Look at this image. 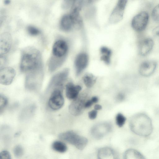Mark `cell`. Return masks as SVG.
Returning <instances> with one entry per match:
<instances>
[{
  "instance_id": "1",
  "label": "cell",
  "mask_w": 159,
  "mask_h": 159,
  "mask_svg": "<svg viewBox=\"0 0 159 159\" xmlns=\"http://www.w3.org/2000/svg\"><path fill=\"white\" fill-rule=\"evenodd\" d=\"M20 69L26 75L43 72L41 54L37 49L27 47L22 51Z\"/></svg>"
},
{
  "instance_id": "2",
  "label": "cell",
  "mask_w": 159,
  "mask_h": 159,
  "mask_svg": "<svg viewBox=\"0 0 159 159\" xmlns=\"http://www.w3.org/2000/svg\"><path fill=\"white\" fill-rule=\"evenodd\" d=\"M129 125L131 131L140 136H148L152 132V121L148 115L143 113H138L132 116Z\"/></svg>"
},
{
  "instance_id": "3",
  "label": "cell",
  "mask_w": 159,
  "mask_h": 159,
  "mask_svg": "<svg viewBox=\"0 0 159 159\" xmlns=\"http://www.w3.org/2000/svg\"><path fill=\"white\" fill-rule=\"evenodd\" d=\"M68 51L67 43L63 39H59L54 43L52 55L48 62L49 71L53 72L59 68L66 59Z\"/></svg>"
},
{
  "instance_id": "4",
  "label": "cell",
  "mask_w": 159,
  "mask_h": 159,
  "mask_svg": "<svg viewBox=\"0 0 159 159\" xmlns=\"http://www.w3.org/2000/svg\"><path fill=\"white\" fill-rule=\"evenodd\" d=\"M58 137L63 141L74 145L80 150L83 149L88 142L86 138L72 131L60 133L58 135Z\"/></svg>"
},
{
  "instance_id": "5",
  "label": "cell",
  "mask_w": 159,
  "mask_h": 159,
  "mask_svg": "<svg viewBox=\"0 0 159 159\" xmlns=\"http://www.w3.org/2000/svg\"><path fill=\"white\" fill-rule=\"evenodd\" d=\"M89 98V93L84 92L79 95L73 100L69 107V111L72 115L77 116L80 115L83 112L85 104Z\"/></svg>"
},
{
  "instance_id": "6",
  "label": "cell",
  "mask_w": 159,
  "mask_h": 159,
  "mask_svg": "<svg viewBox=\"0 0 159 159\" xmlns=\"http://www.w3.org/2000/svg\"><path fill=\"white\" fill-rule=\"evenodd\" d=\"M128 0H117L108 19L111 24L117 23L123 19Z\"/></svg>"
},
{
  "instance_id": "7",
  "label": "cell",
  "mask_w": 159,
  "mask_h": 159,
  "mask_svg": "<svg viewBox=\"0 0 159 159\" xmlns=\"http://www.w3.org/2000/svg\"><path fill=\"white\" fill-rule=\"evenodd\" d=\"M149 15L145 11H142L136 15L131 22L132 28L135 31L140 32L145 30L149 20Z\"/></svg>"
},
{
  "instance_id": "8",
  "label": "cell",
  "mask_w": 159,
  "mask_h": 159,
  "mask_svg": "<svg viewBox=\"0 0 159 159\" xmlns=\"http://www.w3.org/2000/svg\"><path fill=\"white\" fill-rule=\"evenodd\" d=\"M69 73V70L65 69L56 74L51 80L48 89L53 88V89H57L62 90Z\"/></svg>"
},
{
  "instance_id": "9",
  "label": "cell",
  "mask_w": 159,
  "mask_h": 159,
  "mask_svg": "<svg viewBox=\"0 0 159 159\" xmlns=\"http://www.w3.org/2000/svg\"><path fill=\"white\" fill-rule=\"evenodd\" d=\"M64 102L62 90L57 89H53L48 101L49 107L54 110L59 109L63 106Z\"/></svg>"
},
{
  "instance_id": "10",
  "label": "cell",
  "mask_w": 159,
  "mask_h": 159,
  "mask_svg": "<svg viewBox=\"0 0 159 159\" xmlns=\"http://www.w3.org/2000/svg\"><path fill=\"white\" fill-rule=\"evenodd\" d=\"M77 18L70 13L62 16L60 21V29L63 31L68 32L74 27H76Z\"/></svg>"
},
{
  "instance_id": "11",
  "label": "cell",
  "mask_w": 159,
  "mask_h": 159,
  "mask_svg": "<svg viewBox=\"0 0 159 159\" xmlns=\"http://www.w3.org/2000/svg\"><path fill=\"white\" fill-rule=\"evenodd\" d=\"M16 72L15 70L10 67L1 68L0 71V83L1 84L7 85L10 84L14 80Z\"/></svg>"
},
{
  "instance_id": "12",
  "label": "cell",
  "mask_w": 159,
  "mask_h": 159,
  "mask_svg": "<svg viewBox=\"0 0 159 159\" xmlns=\"http://www.w3.org/2000/svg\"><path fill=\"white\" fill-rule=\"evenodd\" d=\"M157 66V63L154 61L147 60L143 62L139 68L140 74L144 77H149L155 72Z\"/></svg>"
},
{
  "instance_id": "13",
  "label": "cell",
  "mask_w": 159,
  "mask_h": 159,
  "mask_svg": "<svg viewBox=\"0 0 159 159\" xmlns=\"http://www.w3.org/2000/svg\"><path fill=\"white\" fill-rule=\"evenodd\" d=\"M153 45V41L150 38H145L140 40L138 46L139 55L142 56L147 55L152 50Z\"/></svg>"
},
{
  "instance_id": "14",
  "label": "cell",
  "mask_w": 159,
  "mask_h": 159,
  "mask_svg": "<svg viewBox=\"0 0 159 159\" xmlns=\"http://www.w3.org/2000/svg\"><path fill=\"white\" fill-rule=\"evenodd\" d=\"M12 39L11 35L8 33H2L0 38V53L3 55L10 50L12 44Z\"/></svg>"
},
{
  "instance_id": "15",
  "label": "cell",
  "mask_w": 159,
  "mask_h": 159,
  "mask_svg": "<svg viewBox=\"0 0 159 159\" xmlns=\"http://www.w3.org/2000/svg\"><path fill=\"white\" fill-rule=\"evenodd\" d=\"M88 62V57L86 53H81L76 56L75 63L77 75H79L85 68Z\"/></svg>"
},
{
  "instance_id": "16",
  "label": "cell",
  "mask_w": 159,
  "mask_h": 159,
  "mask_svg": "<svg viewBox=\"0 0 159 159\" xmlns=\"http://www.w3.org/2000/svg\"><path fill=\"white\" fill-rule=\"evenodd\" d=\"M81 89L79 85H75L71 82L68 83L66 86V95L67 98L70 100L76 99Z\"/></svg>"
},
{
  "instance_id": "17",
  "label": "cell",
  "mask_w": 159,
  "mask_h": 159,
  "mask_svg": "<svg viewBox=\"0 0 159 159\" xmlns=\"http://www.w3.org/2000/svg\"><path fill=\"white\" fill-rule=\"evenodd\" d=\"M111 129V126L108 124H102L95 126L92 129V132L93 135L96 138L100 139L103 136L105 133L110 131Z\"/></svg>"
},
{
  "instance_id": "18",
  "label": "cell",
  "mask_w": 159,
  "mask_h": 159,
  "mask_svg": "<svg viewBox=\"0 0 159 159\" xmlns=\"http://www.w3.org/2000/svg\"><path fill=\"white\" fill-rule=\"evenodd\" d=\"M84 17L87 21H94L96 19L97 9L93 5L84 8Z\"/></svg>"
},
{
  "instance_id": "19",
  "label": "cell",
  "mask_w": 159,
  "mask_h": 159,
  "mask_svg": "<svg viewBox=\"0 0 159 159\" xmlns=\"http://www.w3.org/2000/svg\"><path fill=\"white\" fill-rule=\"evenodd\" d=\"M124 157L127 159H144L145 158L139 152L133 149L127 150L125 153Z\"/></svg>"
},
{
  "instance_id": "20",
  "label": "cell",
  "mask_w": 159,
  "mask_h": 159,
  "mask_svg": "<svg viewBox=\"0 0 159 159\" xmlns=\"http://www.w3.org/2000/svg\"><path fill=\"white\" fill-rule=\"evenodd\" d=\"M100 52L102 54L101 57V60L107 64H110L111 54V50L106 47H103L101 48Z\"/></svg>"
},
{
  "instance_id": "21",
  "label": "cell",
  "mask_w": 159,
  "mask_h": 159,
  "mask_svg": "<svg viewBox=\"0 0 159 159\" xmlns=\"http://www.w3.org/2000/svg\"><path fill=\"white\" fill-rule=\"evenodd\" d=\"M116 155L114 151L111 149L105 148L101 149L98 153L99 158H106L109 157H115Z\"/></svg>"
},
{
  "instance_id": "22",
  "label": "cell",
  "mask_w": 159,
  "mask_h": 159,
  "mask_svg": "<svg viewBox=\"0 0 159 159\" xmlns=\"http://www.w3.org/2000/svg\"><path fill=\"white\" fill-rule=\"evenodd\" d=\"M52 149L55 151L60 153H64L67 150L66 145L64 143L59 141L54 142L52 146Z\"/></svg>"
},
{
  "instance_id": "23",
  "label": "cell",
  "mask_w": 159,
  "mask_h": 159,
  "mask_svg": "<svg viewBox=\"0 0 159 159\" xmlns=\"http://www.w3.org/2000/svg\"><path fill=\"white\" fill-rule=\"evenodd\" d=\"M96 78L91 74L85 75L83 77L84 82L85 86L88 88L92 87L95 83Z\"/></svg>"
},
{
  "instance_id": "24",
  "label": "cell",
  "mask_w": 159,
  "mask_h": 159,
  "mask_svg": "<svg viewBox=\"0 0 159 159\" xmlns=\"http://www.w3.org/2000/svg\"><path fill=\"white\" fill-rule=\"evenodd\" d=\"M76 0H63L61 7L65 10L71 9L74 6Z\"/></svg>"
},
{
  "instance_id": "25",
  "label": "cell",
  "mask_w": 159,
  "mask_h": 159,
  "mask_svg": "<svg viewBox=\"0 0 159 159\" xmlns=\"http://www.w3.org/2000/svg\"><path fill=\"white\" fill-rule=\"evenodd\" d=\"M7 98L3 95H0V114H1L4 111L8 104Z\"/></svg>"
},
{
  "instance_id": "26",
  "label": "cell",
  "mask_w": 159,
  "mask_h": 159,
  "mask_svg": "<svg viewBox=\"0 0 159 159\" xmlns=\"http://www.w3.org/2000/svg\"><path fill=\"white\" fill-rule=\"evenodd\" d=\"M126 120L125 117L121 113H118L116 116V125L119 127H122Z\"/></svg>"
},
{
  "instance_id": "27",
  "label": "cell",
  "mask_w": 159,
  "mask_h": 159,
  "mask_svg": "<svg viewBox=\"0 0 159 159\" xmlns=\"http://www.w3.org/2000/svg\"><path fill=\"white\" fill-rule=\"evenodd\" d=\"M151 16L155 21L159 23V4L156 6L152 10Z\"/></svg>"
},
{
  "instance_id": "28",
  "label": "cell",
  "mask_w": 159,
  "mask_h": 159,
  "mask_svg": "<svg viewBox=\"0 0 159 159\" xmlns=\"http://www.w3.org/2000/svg\"><path fill=\"white\" fill-rule=\"evenodd\" d=\"M14 156L17 157L22 156L24 153V149L23 147L20 145L15 146L13 150Z\"/></svg>"
},
{
  "instance_id": "29",
  "label": "cell",
  "mask_w": 159,
  "mask_h": 159,
  "mask_svg": "<svg viewBox=\"0 0 159 159\" xmlns=\"http://www.w3.org/2000/svg\"><path fill=\"white\" fill-rule=\"evenodd\" d=\"M27 30L28 33L33 36L38 35L40 33V31L38 29L31 25L28 26Z\"/></svg>"
},
{
  "instance_id": "30",
  "label": "cell",
  "mask_w": 159,
  "mask_h": 159,
  "mask_svg": "<svg viewBox=\"0 0 159 159\" xmlns=\"http://www.w3.org/2000/svg\"><path fill=\"white\" fill-rule=\"evenodd\" d=\"M0 157L2 159H11V158L10 154L6 150H3L0 152Z\"/></svg>"
},
{
  "instance_id": "31",
  "label": "cell",
  "mask_w": 159,
  "mask_h": 159,
  "mask_svg": "<svg viewBox=\"0 0 159 159\" xmlns=\"http://www.w3.org/2000/svg\"><path fill=\"white\" fill-rule=\"evenodd\" d=\"M97 110L95 109L90 111L88 113L89 118L92 120L95 119L97 117Z\"/></svg>"
},
{
  "instance_id": "32",
  "label": "cell",
  "mask_w": 159,
  "mask_h": 159,
  "mask_svg": "<svg viewBox=\"0 0 159 159\" xmlns=\"http://www.w3.org/2000/svg\"><path fill=\"white\" fill-rule=\"evenodd\" d=\"M153 35L156 37H159V25L157 26L152 31Z\"/></svg>"
},
{
  "instance_id": "33",
  "label": "cell",
  "mask_w": 159,
  "mask_h": 159,
  "mask_svg": "<svg viewBox=\"0 0 159 159\" xmlns=\"http://www.w3.org/2000/svg\"><path fill=\"white\" fill-rule=\"evenodd\" d=\"M93 103L91 99L88 100L86 102L85 104V108H88L90 107Z\"/></svg>"
},
{
  "instance_id": "34",
  "label": "cell",
  "mask_w": 159,
  "mask_h": 159,
  "mask_svg": "<svg viewBox=\"0 0 159 159\" xmlns=\"http://www.w3.org/2000/svg\"><path fill=\"white\" fill-rule=\"evenodd\" d=\"M125 95L122 93H120L117 97V99L119 101H122L125 99Z\"/></svg>"
},
{
  "instance_id": "35",
  "label": "cell",
  "mask_w": 159,
  "mask_h": 159,
  "mask_svg": "<svg viewBox=\"0 0 159 159\" xmlns=\"http://www.w3.org/2000/svg\"><path fill=\"white\" fill-rule=\"evenodd\" d=\"M91 99L93 103H97L98 100V98L96 96L93 97Z\"/></svg>"
},
{
  "instance_id": "36",
  "label": "cell",
  "mask_w": 159,
  "mask_h": 159,
  "mask_svg": "<svg viewBox=\"0 0 159 159\" xmlns=\"http://www.w3.org/2000/svg\"><path fill=\"white\" fill-rule=\"evenodd\" d=\"M94 109L96 110H99L102 109V106L99 104H96L94 106Z\"/></svg>"
},
{
  "instance_id": "37",
  "label": "cell",
  "mask_w": 159,
  "mask_h": 159,
  "mask_svg": "<svg viewBox=\"0 0 159 159\" xmlns=\"http://www.w3.org/2000/svg\"><path fill=\"white\" fill-rule=\"evenodd\" d=\"M10 2V0H4V3L5 4L7 5L9 4Z\"/></svg>"
},
{
  "instance_id": "38",
  "label": "cell",
  "mask_w": 159,
  "mask_h": 159,
  "mask_svg": "<svg viewBox=\"0 0 159 159\" xmlns=\"http://www.w3.org/2000/svg\"><path fill=\"white\" fill-rule=\"evenodd\" d=\"M93 0V1L94 2H96L98 0Z\"/></svg>"
},
{
  "instance_id": "39",
  "label": "cell",
  "mask_w": 159,
  "mask_h": 159,
  "mask_svg": "<svg viewBox=\"0 0 159 159\" xmlns=\"http://www.w3.org/2000/svg\"><path fill=\"white\" fill-rule=\"evenodd\" d=\"M157 84L159 85V80L157 81Z\"/></svg>"
}]
</instances>
